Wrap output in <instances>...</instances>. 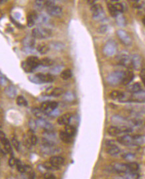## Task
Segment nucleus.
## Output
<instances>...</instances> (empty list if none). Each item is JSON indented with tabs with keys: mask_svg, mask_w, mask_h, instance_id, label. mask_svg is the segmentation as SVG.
<instances>
[{
	"mask_svg": "<svg viewBox=\"0 0 145 179\" xmlns=\"http://www.w3.org/2000/svg\"><path fill=\"white\" fill-rule=\"evenodd\" d=\"M24 144L28 148H30L31 146H33L37 144L38 143V138L37 136L34 134V132L33 130L30 129L25 135L24 139Z\"/></svg>",
	"mask_w": 145,
	"mask_h": 179,
	"instance_id": "9d476101",
	"label": "nucleus"
},
{
	"mask_svg": "<svg viewBox=\"0 0 145 179\" xmlns=\"http://www.w3.org/2000/svg\"><path fill=\"white\" fill-rule=\"evenodd\" d=\"M0 138H1L2 144H3L5 141V139H7L5 137V134L2 131H1V133H0Z\"/></svg>",
	"mask_w": 145,
	"mask_h": 179,
	"instance_id": "6e6d98bb",
	"label": "nucleus"
},
{
	"mask_svg": "<svg viewBox=\"0 0 145 179\" xmlns=\"http://www.w3.org/2000/svg\"><path fill=\"white\" fill-rule=\"evenodd\" d=\"M98 31L99 33L104 34L106 31H107V26H105V25H102L98 28Z\"/></svg>",
	"mask_w": 145,
	"mask_h": 179,
	"instance_id": "603ef678",
	"label": "nucleus"
},
{
	"mask_svg": "<svg viewBox=\"0 0 145 179\" xmlns=\"http://www.w3.org/2000/svg\"><path fill=\"white\" fill-rule=\"evenodd\" d=\"M125 71H116L108 74L106 78V81L109 84L112 86H117L119 84L122 83Z\"/></svg>",
	"mask_w": 145,
	"mask_h": 179,
	"instance_id": "f03ea898",
	"label": "nucleus"
},
{
	"mask_svg": "<svg viewBox=\"0 0 145 179\" xmlns=\"http://www.w3.org/2000/svg\"><path fill=\"white\" fill-rule=\"evenodd\" d=\"M127 91L132 94L138 93L142 90L141 84L139 83H135L134 84H132L128 86V87L127 88Z\"/></svg>",
	"mask_w": 145,
	"mask_h": 179,
	"instance_id": "cd10ccee",
	"label": "nucleus"
},
{
	"mask_svg": "<svg viewBox=\"0 0 145 179\" xmlns=\"http://www.w3.org/2000/svg\"><path fill=\"white\" fill-rule=\"evenodd\" d=\"M49 161L51 164L55 165L56 167L60 168L65 163V158L62 156H53L50 158Z\"/></svg>",
	"mask_w": 145,
	"mask_h": 179,
	"instance_id": "412c9836",
	"label": "nucleus"
},
{
	"mask_svg": "<svg viewBox=\"0 0 145 179\" xmlns=\"http://www.w3.org/2000/svg\"><path fill=\"white\" fill-rule=\"evenodd\" d=\"M54 64V60L52 59H51L50 58H43L40 59V65L45 67H51Z\"/></svg>",
	"mask_w": 145,
	"mask_h": 179,
	"instance_id": "473e14b6",
	"label": "nucleus"
},
{
	"mask_svg": "<svg viewBox=\"0 0 145 179\" xmlns=\"http://www.w3.org/2000/svg\"><path fill=\"white\" fill-rule=\"evenodd\" d=\"M72 77V71L70 69H66L62 71V73H60V77L64 80H68L70 79L71 77Z\"/></svg>",
	"mask_w": 145,
	"mask_h": 179,
	"instance_id": "72a5a7b5",
	"label": "nucleus"
},
{
	"mask_svg": "<svg viewBox=\"0 0 145 179\" xmlns=\"http://www.w3.org/2000/svg\"><path fill=\"white\" fill-rule=\"evenodd\" d=\"M111 121L116 126H129V120L124 118V117L114 115L111 118Z\"/></svg>",
	"mask_w": 145,
	"mask_h": 179,
	"instance_id": "ddd939ff",
	"label": "nucleus"
},
{
	"mask_svg": "<svg viewBox=\"0 0 145 179\" xmlns=\"http://www.w3.org/2000/svg\"><path fill=\"white\" fill-rule=\"evenodd\" d=\"M117 51V44L113 40H109L103 48V53L107 57L114 56Z\"/></svg>",
	"mask_w": 145,
	"mask_h": 179,
	"instance_id": "0eeeda50",
	"label": "nucleus"
},
{
	"mask_svg": "<svg viewBox=\"0 0 145 179\" xmlns=\"http://www.w3.org/2000/svg\"><path fill=\"white\" fill-rule=\"evenodd\" d=\"M30 129L33 130L34 132L38 128L36 122H35V121H33V120H31V121H30Z\"/></svg>",
	"mask_w": 145,
	"mask_h": 179,
	"instance_id": "3c124183",
	"label": "nucleus"
},
{
	"mask_svg": "<svg viewBox=\"0 0 145 179\" xmlns=\"http://www.w3.org/2000/svg\"><path fill=\"white\" fill-rule=\"evenodd\" d=\"M32 113H34V115L38 119H46L48 115L46 114L44 112L41 110L40 108H38V107H35L32 109Z\"/></svg>",
	"mask_w": 145,
	"mask_h": 179,
	"instance_id": "c85d7f7f",
	"label": "nucleus"
},
{
	"mask_svg": "<svg viewBox=\"0 0 145 179\" xmlns=\"http://www.w3.org/2000/svg\"><path fill=\"white\" fill-rule=\"evenodd\" d=\"M4 92L5 95L10 99H14L17 95V89H16V87L12 85V84L6 87L4 90Z\"/></svg>",
	"mask_w": 145,
	"mask_h": 179,
	"instance_id": "b1692460",
	"label": "nucleus"
},
{
	"mask_svg": "<svg viewBox=\"0 0 145 179\" xmlns=\"http://www.w3.org/2000/svg\"><path fill=\"white\" fill-rule=\"evenodd\" d=\"M43 143L42 145H41V152L43 154H47V155H51L54 154L58 152L59 149L57 148L54 145V144L52 143L48 142V141L45 140L43 139Z\"/></svg>",
	"mask_w": 145,
	"mask_h": 179,
	"instance_id": "423d86ee",
	"label": "nucleus"
},
{
	"mask_svg": "<svg viewBox=\"0 0 145 179\" xmlns=\"http://www.w3.org/2000/svg\"><path fill=\"white\" fill-rule=\"evenodd\" d=\"M16 160H17V159L14 158V157H12L9 160V165L10 166V167H14V166H15V164H16Z\"/></svg>",
	"mask_w": 145,
	"mask_h": 179,
	"instance_id": "864d4df0",
	"label": "nucleus"
},
{
	"mask_svg": "<svg viewBox=\"0 0 145 179\" xmlns=\"http://www.w3.org/2000/svg\"><path fill=\"white\" fill-rule=\"evenodd\" d=\"M12 144L16 150L18 151L20 149V142L18 140V139L16 138H13L12 139Z\"/></svg>",
	"mask_w": 145,
	"mask_h": 179,
	"instance_id": "49530a36",
	"label": "nucleus"
},
{
	"mask_svg": "<svg viewBox=\"0 0 145 179\" xmlns=\"http://www.w3.org/2000/svg\"><path fill=\"white\" fill-rule=\"evenodd\" d=\"M140 77L142 82L145 86V69H143L140 71Z\"/></svg>",
	"mask_w": 145,
	"mask_h": 179,
	"instance_id": "8fccbe9b",
	"label": "nucleus"
},
{
	"mask_svg": "<svg viewBox=\"0 0 145 179\" xmlns=\"http://www.w3.org/2000/svg\"><path fill=\"white\" fill-rule=\"evenodd\" d=\"M65 99L67 101H72L74 99V95L72 93H67L65 95Z\"/></svg>",
	"mask_w": 145,
	"mask_h": 179,
	"instance_id": "5fc2aeb1",
	"label": "nucleus"
},
{
	"mask_svg": "<svg viewBox=\"0 0 145 179\" xmlns=\"http://www.w3.org/2000/svg\"><path fill=\"white\" fill-rule=\"evenodd\" d=\"M131 63L132 68L135 70L139 71L142 70L143 67V58L138 54H134L131 57Z\"/></svg>",
	"mask_w": 145,
	"mask_h": 179,
	"instance_id": "4468645a",
	"label": "nucleus"
},
{
	"mask_svg": "<svg viewBox=\"0 0 145 179\" xmlns=\"http://www.w3.org/2000/svg\"><path fill=\"white\" fill-rule=\"evenodd\" d=\"M7 82V79H6V77L5 76L3 75V74L1 73V84L2 85H4Z\"/></svg>",
	"mask_w": 145,
	"mask_h": 179,
	"instance_id": "4d7b16f0",
	"label": "nucleus"
},
{
	"mask_svg": "<svg viewBox=\"0 0 145 179\" xmlns=\"http://www.w3.org/2000/svg\"><path fill=\"white\" fill-rule=\"evenodd\" d=\"M21 68L25 73H31L34 71V69L28 64L26 61H23L21 63Z\"/></svg>",
	"mask_w": 145,
	"mask_h": 179,
	"instance_id": "4c0bfd02",
	"label": "nucleus"
},
{
	"mask_svg": "<svg viewBox=\"0 0 145 179\" xmlns=\"http://www.w3.org/2000/svg\"><path fill=\"white\" fill-rule=\"evenodd\" d=\"M16 103L18 105L20 106H27L28 105V102L23 96L20 95L17 97L16 99Z\"/></svg>",
	"mask_w": 145,
	"mask_h": 179,
	"instance_id": "a19ab883",
	"label": "nucleus"
},
{
	"mask_svg": "<svg viewBox=\"0 0 145 179\" xmlns=\"http://www.w3.org/2000/svg\"><path fill=\"white\" fill-rule=\"evenodd\" d=\"M116 179H127V178H124V177H122V178H116Z\"/></svg>",
	"mask_w": 145,
	"mask_h": 179,
	"instance_id": "052dcab7",
	"label": "nucleus"
},
{
	"mask_svg": "<svg viewBox=\"0 0 145 179\" xmlns=\"http://www.w3.org/2000/svg\"><path fill=\"white\" fill-rule=\"evenodd\" d=\"M122 157L126 160L131 161L134 158L135 155L134 154H132V153H125V154L122 155Z\"/></svg>",
	"mask_w": 145,
	"mask_h": 179,
	"instance_id": "c03bdc74",
	"label": "nucleus"
},
{
	"mask_svg": "<svg viewBox=\"0 0 145 179\" xmlns=\"http://www.w3.org/2000/svg\"><path fill=\"white\" fill-rule=\"evenodd\" d=\"M106 152L110 156H117L120 153V149L115 144L113 140H107L106 142Z\"/></svg>",
	"mask_w": 145,
	"mask_h": 179,
	"instance_id": "f8f14e48",
	"label": "nucleus"
},
{
	"mask_svg": "<svg viewBox=\"0 0 145 179\" xmlns=\"http://www.w3.org/2000/svg\"><path fill=\"white\" fill-rule=\"evenodd\" d=\"M59 137L61 140H62L64 143H66V144H70V143H72L73 141L72 136L69 135L68 133H67L65 131L60 132Z\"/></svg>",
	"mask_w": 145,
	"mask_h": 179,
	"instance_id": "a878e982",
	"label": "nucleus"
},
{
	"mask_svg": "<svg viewBox=\"0 0 145 179\" xmlns=\"http://www.w3.org/2000/svg\"><path fill=\"white\" fill-rule=\"evenodd\" d=\"M38 15L35 12H30L27 16V25L29 28L33 27L38 21Z\"/></svg>",
	"mask_w": 145,
	"mask_h": 179,
	"instance_id": "aec40b11",
	"label": "nucleus"
},
{
	"mask_svg": "<svg viewBox=\"0 0 145 179\" xmlns=\"http://www.w3.org/2000/svg\"><path fill=\"white\" fill-rule=\"evenodd\" d=\"M58 106V103L56 102H50V101H48V102H44L41 104L40 108L41 110L44 112L46 114L49 115L51 114L56 109V108Z\"/></svg>",
	"mask_w": 145,
	"mask_h": 179,
	"instance_id": "1a4fd4ad",
	"label": "nucleus"
},
{
	"mask_svg": "<svg viewBox=\"0 0 145 179\" xmlns=\"http://www.w3.org/2000/svg\"><path fill=\"white\" fill-rule=\"evenodd\" d=\"M2 144L4 145V148H5V150L6 151V152L9 153V154H12V152H13L12 148V146H11L10 142H9V139H6L4 143H3Z\"/></svg>",
	"mask_w": 145,
	"mask_h": 179,
	"instance_id": "58836bf2",
	"label": "nucleus"
},
{
	"mask_svg": "<svg viewBox=\"0 0 145 179\" xmlns=\"http://www.w3.org/2000/svg\"><path fill=\"white\" fill-rule=\"evenodd\" d=\"M45 3H46V1H40V0L35 1V7H36L38 9L41 10V9H42L44 7H45Z\"/></svg>",
	"mask_w": 145,
	"mask_h": 179,
	"instance_id": "a18cd8bd",
	"label": "nucleus"
},
{
	"mask_svg": "<svg viewBox=\"0 0 145 179\" xmlns=\"http://www.w3.org/2000/svg\"><path fill=\"white\" fill-rule=\"evenodd\" d=\"M116 21H117V24L120 26L123 27L127 25V19L124 18V16L122 15V14H120L116 18Z\"/></svg>",
	"mask_w": 145,
	"mask_h": 179,
	"instance_id": "f704fd0d",
	"label": "nucleus"
},
{
	"mask_svg": "<svg viewBox=\"0 0 145 179\" xmlns=\"http://www.w3.org/2000/svg\"><path fill=\"white\" fill-rule=\"evenodd\" d=\"M134 74L131 71H127L124 72V75L123 78V81H122V84L124 85H128L134 79Z\"/></svg>",
	"mask_w": 145,
	"mask_h": 179,
	"instance_id": "393cba45",
	"label": "nucleus"
},
{
	"mask_svg": "<svg viewBox=\"0 0 145 179\" xmlns=\"http://www.w3.org/2000/svg\"><path fill=\"white\" fill-rule=\"evenodd\" d=\"M130 99L133 102L138 103L145 102V91L141 90L139 92L132 94Z\"/></svg>",
	"mask_w": 145,
	"mask_h": 179,
	"instance_id": "6ab92c4d",
	"label": "nucleus"
},
{
	"mask_svg": "<svg viewBox=\"0 0 145 179\" xmlns=\"http://www.w3.org/2000/svg\"><path fill=\"white\" fill-rule=\"evenodd\" d=\"M50 50V47L48 46V44H45V43H41L38 46H37V51L38 53H40L41 54H44L47 53L48 51Z\"/></svg>",
	"mask_w": 145,
	"mask_h": 179,
	"instance_id": "c756f323",
	"label": "nucleus"
},
{
	"mask_svg": "<svg viewBox=\"0 0 145 179\" xmlns=\"http://www.w3.org/2000/svg\"><path fill=\"white\" fill-rule=\"evenodd\" d=\"M36 75L38 77V79H39L41 84L45 83H51L55 79V77H54L53 74L49 73H37Z\"/></svg>",
	"mask_w": 145,
	"mask_h": 179,
	"instance_id": "a211bd4d",
	"label": "nucleus"
},
{
	"mask_svg": "<svg viewBox=\"0 0 145 179\" xmlns=\"http://www.w3.org/2000/svg\"><path fill=\"white\" fill-rule=\"evenodd\" d=\"M87 2H88V4H93V5H94V3H95V1L94 0H90V1H87Z\"/></svg>",
	"mask_w": 145,
	"mask_h": 179,
	"instance_id": "13d9d810",
	"label": "nucleus"
},
{
	"mask_svg": "<svg viewBox=\"0 0 145 179\" xmlns=\"http://www.w3.org/2000/svg\"><path fill=\"white\" fill-rule=\"evenodd\" d=\"M5 2H7V1H3V0H2V1H1V4H3V3Z\"/></svg>",
	"mask_w": 145,
	"mask_h": 179,
	"instance_id": "680f3d73",
	"label": "nucleus"
},
{
	"mask_svg": "<svg viewBox=\"0 0 145 179\" xmlns=\"http://www.w3.org/2000/svg\"><path fill=\"white\" fill-rule=\"evenodd\" d=\"M28 63V64L34 70L36 69L40 65V60L36 57L30 56L28 57V58L25 60Z\"/></svg>",
	"mask_w": 145,
	"mask_h": 179,
	"instance_id": "4be33fe9",
	"label": "nucleus"
},
{
	"mask_svg": "<svg viewBox=\"0 0 145 179\" xmlns=\"http://www.w3.org/2000/svg\"><path fill=\"white\" fill-rule=\"evenodd\" d=\"M32 36L34 38L37 39H45L48 38L51 36V31L49 29L43 28V27H38L33 29L32 30Z\"/></svg>",
	"mask_w": 145,
	"mask_h": 179,
	"instance_id": "20e7f679",
	"label": "nucleus"
},
{
	"mask_svg": "<svg viewBox=\"0 0 145 179\" xmlns=\"http://www.w3.org/2000/svg\"><path fill=\"white\" fill-rule=\"evenodd\" d=\"M117 34L118 38L120 39V40L126 46H130L132 43H133V40H132L130 35L128 34L127 32L122 30V29L118 30L117 31Z\"/></svg>",
	"mask_w": 145,
	"mask_h": 179,
	"instance_id": "9b49d317",
	"label": "nucleus"
},
{
	"mask_svg": "<svg viewBox=\"0 0 145 179\" xmlns=\"http://www.w3.org/2000/svg\"><path fill=\"white\" fill-rule=\"evenodd\" d=\"M65 132L73 137V136L75 135L76 128L72 125H70V124L66 125L65 126Z\"/></svg>",
	"mask_w": 145,
	"mask_h": 179,
	"instance_id": "e433bc0d",
	"label": "nucleus"
},
{
	"mask_svg": "<svg viewBox=\"0 0 145 179\" xmlns=\"http://www.w3.org/2000/svg\"><path fill=\"white\" fill-rule=\"evenodd\" d=\"M107 8H108L109 13H110V14L111 15V16H112V17L117 18V16L120 14L117 12V9H116L114 4H111V3H108V4H107Z\"/></svg>",
	"mask_w": 145,
	"mask_h": 179,
	"instance_id": "7c9ffc66",
	"label": "nucleus"
},
{
	"mask_svg": "<svg viewBox=\"0 0 145 179\" xmlns=\"http://www.w3.org/2000/svg\"><path fill=\"white\" fill-rule=\"evenodd\" d=\"M133 132L132 129L129 126H110L109 127L107 132L110 136H118L122 133H127Z\"/></svg>",
	"mask_w": 145,
	"mask_h": 179,
	"instance_id": "7ed1b4c3",
	"label": "nucleus"
},
{
	"mask_svg": "<svg viewBox=\"0 0 145 179\" xmlns=\"http://www.w3.org/2000/svg\"><path fill=\"white\" fill-rule=\"evenodd\" d=\"M93 19L96 21H102L106 18V15L102 6L100 4H94L91 7Z\"/></svg>",
	"mask_w": 145,
	"mask_h": 179,
	"instance_id": "39448f33",
	"label": "nucleus"
},
{
	"mask_svg": "<svg viewBox=\"0 0 145 179\" xmlns=\"http://www.w3.org/2000/svg\"><path fill=\"white\" fill-rule=\"evenodd\" d=\"M110 96L111 98L114 100L123 101V99L125 98V93L120 91L114 90L110 93Z\"/></svg>",
	"mask_w": 145,
	"mask_h": 179,
	"instance_id": "bb28decb",
	"label": "nucleus"
},
{
	"mask_svg": "<svg viewBox=\"0 0 145 179\" xmlns=\"http://www.w3.org/2000/svg\"><path fill=\"white\" fill-rule=\"evenodd\" d=\"M64 92V89H62V88H60V87L54 88L52 93H51V96L59 97L60 95H63Z\"/></svg>",
	"mask_w": 145,
	"mask_h": 179,
	"instance_id": "79ce46f5",
	"label": "nucleus"
},
{
	"mask_svg": "<svg viewBox=\"0 0 145 179\" xmlns=\"http://www.w3.org/2000/svg\"><path fill=\"white\" fill-rule=\"evenodd\" d=\"M44 179H56V176L50 172H46L44 174Z\"/></svg>",
	"mask_w": 145,
	"mask_h": 179,
	"instance_id": "09e8293b",
	"label": "nucleus"
},
{
	"mask_svg": "<svg viewBox=\"0 0 145 179\" xmlns=\"http://www.w3.org/2000/svg\"><path fill=\"white\" fill-rule=\"evenodd\" d=\"M114 6L119 14H122V13L123 12L124 7H123V5H122V4H120V3H117V4H114Z\"/></svg>",
	"mask_w": 145,
	"mask_h": 179,
	"instance_id": "de8ad7c7",
	"label": "nucleus"
},
{
	"mask_svg": "<svg viewBox=\"0 0 145 179\" xmlns=\"http://www.w3.org/2000/svg\"><path fill=\"white\" fill-rule=\"evenodd\" d=\"M131 57L129 54L126 52H122L117 57V60L118 64L125 67L132 68Z\"/></svg>",
	"mask_w": 145,
	"mask_h": 179,
	"instance_id": "6e6552de",
	"label": "nucleus"
},
{
	"mask_svg": "<svg viewBox=\"0 0 145 179\" xmlns=\"http://www.w3.org/2000/svg\"><path fill=\"white\" fill-rule=\"evenodd\" d=\"M112 170L118 174H126L128 172V169L127 164L116 163L112 167Z\"/></svg>",
	"mask_w": 145,
	"mask_h": 179,
	"instance_id": "dca6fc26",
	"label": "nucleus"
},
{
	"mask_svg": "<svg viewBox=\"0 0 145 179\" xmlns=\"http://www.w3.org/2000/svg\"><path fill=\"white\" fill-rule=\"evenodd\" d=\"M47 13L51 16L53 17H59L62 14V9L60 6L54 5L51 7L46 8Z\"/></svg>",
	"mask_w": 145,
	"mask_h": 179,
	"instance_id": "f3484780",
	"label": "nucleus"
},
{
	"mask_svg": "<svg viewBox=\"0 0 145 179\" xmlns=\"http://www.w3.org/2000/svg\"><path fill=\"white\" fill-rule=\"evenodd\" d=\"M117 142L125 146H139L143 144L144 139L141 136H130L126 134L117 138Z\"/></svg>",
	"mask_w": 145,
	"mask_h": 179,
	"instance_id": "f257e3e1",
	"label": "nucleus"
},
{
	"mask_svg": "<svg viewBox=\"0 0 145 179\" xmlns=\"http://www.w3.org/2000/svg\"><path fill=\"white\" fill-rule=\"evenodd\" d=\"M15 167L17 168V170L20 172H21V173H25V166L22 164L20 160H18V159L16 160Z\"/></svg>",
	"mask_w": 145,
	"mask_h": 179,
	"instance_id": "ea45409f",
	"label": "nucleus"
},
{
	"mask_svg": "<svg viewBox=\"0 0 145 179\" xmlns=\"http://www.w3.org/2000/svg\"><path fill=\"white\" fill-rule=\"evenodd\" d=\"M35 122H36L38 127H39V128L44 129L45 132L53 131L54 129L53 125L49 122H48L47 119H38L37 120H35Z\"/></svg>",
	"mask_w": 145,
	"mask_h": 179,
	"instance_id": "2eb2a0df",
	"label": "nucleus"
},
{
	"mask_svg": "<svg viewBox=\"0 0 145 179\" xmlns=\"http://www.w3.org/2000/svg\"><path fill=\"white\" fill-rule=\"evenodd\" d=\"M138 174L137 172H128L124 174V178L127 179H138Z\"/></svg>",
	"mask_w": 145,
	"mask_h": 179,
	"instance_id": "37998d69",
	"label": "nucleus"
},
{
	"mask_svg": "<svg viewBox=\"0 0 145 179\" xmlns=\"http://www.w3.org/2000/svg\"><path fill=\"white\" fill-rule=\"evenodd\" d=\"M143 24H144V26H145V16L143 18Z\"/></svg>",
	"mask_w": 145,
	"mask_h": 179,
	"instance_id": "bf43d9fd",
	"label": "nucleus"
},
{
	"mask_svg": "<svg viewBox=\"0 0 145 179\" xmlns=\"http://www.w3.org/2000/svg\"><path fill=\"white\" fill-rule=\"evenodd\" d=\"M43 167H44L45 169H47V170H53V171L58 170L60 168L59 167H56V166L54 165L53 164H51L50 161L44 162V163L43 164Z\"/></svg>",
	"mask_w": 145,
	"mask_h": 179,
	"instance_id": "c9c22d12",
	"label": "nucleus"
},
{
	"mask_svg": "<svg viewBox=\"0 0 145 179\" xmlns=\"http://www.w3.org/2000/svg\"><path fill=\"white\" fill-rule=\"evenodd\" d=\"M128 172H137V171L139 170V165L137 162H130L127 163Z\"/></svg>",
	"mask_w": 145,
	"mask_h": 179,
	"instance_id": "2f4dec72",
	"label": "nucleus"
},
{
	"mask_svg": "<svg viewBox=\"0 0 145 179\" xmlns=\"http://www.w3.org/2000/svg\"><path fill=\"white\" fill-rule=\"evenodd\" d=\"M71 118H72V114H71V113H64V114L60 116L59 118L58 119L57 122L60 125L66 126L69 124Z\"/></svg>",
	"mask_w": 145,
	"mask_h": 179,
	"instance_id": "5701e85b",
	"label": "nucleus"
}]
</instances>
